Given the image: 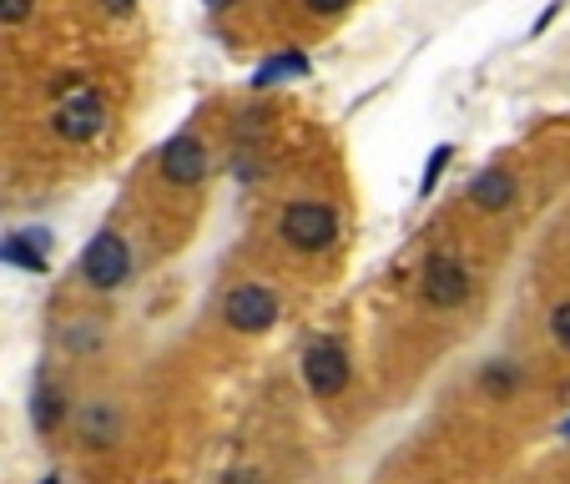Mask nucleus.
Here are the masks:
<instances>
[{
    "label": "nucleus",
    "instance_id": "obj_16",
    "mask_svg": "<svg viewBox=\"0 0 570 484\" xmlns=\"http://www.w3.org/2000/svg\"><path fill=\"white\" fill-rule=\"evenodd\" d=\"M36 11V0H0V26H21Z\"/></svg>",
    "mask_w": 570,
    "mask_h": 484
},
{
    "label": "nucleus",
    "instance_id": "obj_2",
    "mask_svg": "<svg viewBox=\"0 0 570 484\" xmlns=\"http://www.w3.org/2000/svg\"><path fill=\"white\" fill-rule=\"evenodd\" d=\"M278 237L293 252H304V258L329 252L339 243V212L329 202H319V197H298V202H288L278 212Z\"/></svg>",
    "mask_w": 570,
    "mask_h": 484
},
{
    "label": "nucleus",
    "instance_id": "obj_3",
    "mask_svg": "<svg viewBox=\"0 0 570 484\" xmlns=\"http://www.w3.org/2000/svg\"><path fill=\"white\" fill-rule=\"evenodd\" d=\"M76 273H81V283H86V288L117 293L121 283L132 278V243H127L117 227H102V233H92V243L81 248Z\"/></svg>",
    "mask_w": 570,
    "mask_h": 484
},
{
    "label": "nucleus",
    "instance_id": "obj_13",
    "mask_svg": "<svg viewBox=\"0 0 570 484\" xmlns=\"http://www.w3.org/2000/svg\"><path fill=\"white\" fill-rule=\"evenodd\" d=\"M278 76H308V56H298V51L273 56V61H263V66H258V76H252V86H278Z\"/></svg>",
    "mask_w": 570,
    "mask_h": 484
},
{
    "label": "nucleus",
    "instance_id": "obj_8",
    "mask_svg": "<svg viewBox=\"0 0 570 484\" xmlns=\"http://www.w3.org/2000/svg\"><path fill=\"white\" fill-rule=\"evenodd\" d=\"M464 202L475 212H510L520 202V182L510 167H485L470 177V187H464Z\"/></svg>",
    "mask_w": 570,
    "mask_h": 484
},
{
    "label": "nucleus",
    "instance_id": "obj_12",
    "mask_svg": "<svg viewBox=\"0 0 570 484\" xmlns=\"http://www.w3.org/2000/svg\"><path fill=\"white\" fill-rule=\"evenodd\" d=\"M479 389L490 393V399H510L520 389V368L510 358H495V364L479 368Z\"/></svg>",
    "mask_w": 570,
    "mask_h": 484
},
{
    "label": "nucleus",
    "instance_id": "obj_10",
    "mask_svg": "<svg viewBox=\"0 0 570 484\" xmlns=\"http://www.w3.org/2000/svg\"><path fill=\"white\" fill-rule=\"evenodd\" d=\"M121 409L111 404V399H92V404H81L76 409V429H81V439L92 449H111L121 439Z\"/></svg>",
    "mask_w": 570,
    "mask_h": 484
},
{
    "label": "nucleus",
    "instance_id": "obj_4",
    "mask_svg": "<svg viewBox=\"0 0 570 484\" xmlns=\"http://www.w3.org/2000/svg\"><path fill=\"white\" fill-rule=\"evenodd\" d=\"M278 314H283V303L268 283H233L223 298V323L233 333H268V328L278 323Z\"/></svg>",
    "mask_w": 570,
    "mask_h": 484
},
{
    "label": "nucleus",
    "instance_id": "obj_17",
    "mask_svg": "<svg viewBox=\"0 0 570 484\" xmlns=\"http://www.w3.org/2000/svg\"><path fill=\"white\" fill-rule=\"evenodd\" d=\"M67 349H71V354H81V349H102V328H71Z\"/></svg>",
    "mask_w": 570,
    "mask_h": 484
},
{
    "label": "nucleus",
    "instance_id": "obj_9",
    "mask_svg": "<svg viewBox=\"0 0 570 484\" xmlns=\"http://www.w3.org/2000/svg\"><path fill=\"white\" fill-rule=\"evenodd\" d=\"M0 262L21 268V273H46V262H51V233L46 227H15V233H5L0 237Z\"/></svg>",
    "mask_w": 570,
    "mask_h": 484
},
{
    "label": "nucleus",
    "instance_id": "obj_19",
    "mask_svg": "<svg viewBox=\"0 0 570 484\" xmlns=\"http://www.w3.org/2000/svg\"><path fill=\"white\" fill-rule=\"evenodd\" d=\"M223 484H268L263 470H252V464H238V470H227Z\"/></svg>",
    "mask_w": 570,
    "mask_h": 484
},
{
    "label": "nucleus",
    "instance_id": "obj_21",
    "mask_svg": "<svg viewBox=\"0 0 570 484\" xmlns=\"http://www.w3.org/2000/svg\"><path fill=\"white\" fill-rule=\"evenodd\" d=\"M36 484H61V474H46V480H36Z\"/></svg>",
    "mask_w": 570,
    "mask_h": 484
},
{
    "label": "nucleus",
    "instance_id": "obj_22",
    "mask_svg": "<svg viewBox=\"0 0 570 484\" xmlns=\"http://www.w3.org/2000/svg\"><path fill=\"white\" fill-rule=\"evenodd\" d=\"M560 434H566V445H570V420H566V424H560Z\"/></svg>",
    "mask_w": 570,
    "mask_h": 484
},
{
    "label": "nucleus",
    "instance_id": "obj_6",
    "mask_svg": "<svg viewBox=\"0 0 570 484\" xmlns=\"http://www.w3.org/2000/svg\"><path fill=\"white\" fill-rule=\"evenodd\" d=\"M207 167H213V157H207V142H202L198 131H177V137H167L157 152V172L167 187H198L207 182Z\"/></svg>",
    "mask_w": 570,
    "mask_h": 484
},
{
    "label": "nucleus",
    "instance_id": "obj_15",
    "mask_svg": "<svg viewBox=\"0 0 570 484\" xmlns=\"http://www.w3.org/2000/svg\"><path fill=\"white\" fill-rule=\"evenodd\" d=\"M450 157H454V146H450V142H444V146H435V152H429V167H425V182H419V197H429V192H435L439 172L450 167Z\"/></svg>",
    "mask_w": 570,
    "mask_h": 484
},
{
    "label": "nucleus",
    "instance_id": "obj_11",
    "mask_svg": "<svg viewBox=\"0 0 570 484\" xmlns=\"http://www.w3.org/2000/svg\"><path fill=\"white\" fill-rule=\"evenodd\" d=\"M61 420H67V399H61L56 383L40 379L36 393H31V429H36V434H56V429H61Z\"/></svg>",
    "mask_w": 570,
    "mask_h": 484
},
{
    "label": "nucleus",
    "instance_id": "obj_18",
    "mask_svg": "<svg viewBox=\"0 0 570 484\" xmlns=\"http://www.w3.org/2000/svg\"><path fill=\"white\" fill-rule=\"evenodd\" d=\"M354 0H304L308 15H319V21H333V15H344Z\"/></svg>",
    "mask_w": 570,
    "mask_h": 484
},
{
    "label": "nucleus",
    "instance_id": "obj_1",
    "mask_svg": "<svg viewBox=\"0 0 570 484\" xmlns=\"http://www.w3.org/2000/svg\"><path fill=\"white\" fill-rule=\"evenodd\" d=\"M51 131L61 142H96L107 131V102L96 86L67 76L56 81V111H51Z\"/></svg>",
    "mask_w": 570,
    "mask_h": 484
},
{
    "label": "nucleus",
    "instance_id": "obj_7",
    "mask_svg": "<svg viewBox=\"0 0 570 484\" xmlns=\"http://www.w3.org/2000/svg\"><path fill=\"white\" fill-rule=\"evenodd\" d=\"M419 298L429 308H460L470 298V268L454 252H429L419 268Z\"/></svg>",
    "mask_w": 570,
    "mask_h": 484
},
{
    "label": "nucleus",
    "instance_id": "obj_20",
    "mask_svg": "<svg viewBox=\"0 0 570 484\" xmlns=\"http://www.w3.org/2000/svg\"><path fill=\"white\" fill-rule=\"evenodd\" d=\"M102 11H107V15H132L136 0H102Z\"/></svg>",
    "mask_w": 570,
    "mask_h": 484
},
{
    "label": "nucleus",
    "instance_id": "obj_5",
    "mask_svg": "<svg viewBox=\"0 0 570 484\" xmlns=\"http://www.w3.org/2000/svg\"><path fill=\"white\" fill-rule=\"evenodd\" d=\"M348 374H354V364L339 339H313L304 349V383L313 399H339L348 389Z\"/></svg>",
    "mask_w": 570,
    "mask_h": 484
},
{
    "label": "nucleus",
    "instance_id": "obj_14",
    "mask_svg": "<svg viewBox=\"0 0 570 484\" xmlns=\"http://www.w3.org/2000/svg\"><path fill=\"white\" fill-rule=\"evenodd\" d=\"M545 328H550V339H556V349H560V354H570V298H560L556 308H550Z\"/></svg>",
    "mask_w": 570,
    "mask_h": 484
}]
</instances>
